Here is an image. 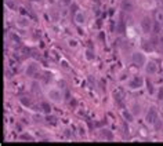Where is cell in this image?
<instances>
[{
	"label": "cell",
	"mask_w": 163,
	"mask_h": 146,
	"mask_svg": "<svg viewBox=\"0 0 163 146\" xmlns=\"http://www.w3.org/2000/svg\"><path fill=\"white\" fill-rule=\"evenodd\" d=\"M131 59H133L134 65H137V66H144L145 65V55L142 52H134Z\"/></svg>",
	"instance_id": "6da1fadb"
},
{
	"label": "cell",
	"mask_w": 163,
	"mask_h": 146,
	"mask_svg": "<svg viewBox=\"0 0 163 146\" xmlns=\"http://www.w3.org/2000/svg\"><path fill=\"white\" fill-rule=\"evenodd\" d=\"M47 95H49V98H50L51 101H54V102H59V101L62 99V94H61V91L57 90V88H51Z\"/></svg>",
	"instance_id": "7a4b0ae2"
},
{
	"label": "cell",
	"mask_w": 163,
	"mask_h": 146,
	"mask_svg": "<svg viewBox=\"0 0 163 146\" xmlns=\"http://www.w3.org/2000/svg\"><path fill=\"white\" fill-rule=\"evenodd\" d=\"M152 21H151V18L149 17H144L142 18V21H141V28H142V30L145 32V33H149L151 30H152Z\"/></svg>",
	"instance_id": "3957f363"
},
{
	"label": "cell",
	"mask_w": 163,
	"mask_h": 146,
	"mask_svg": "<svg viewBox=\"0 0 163 146\" xmlns=\"http://www.w3.org/2000/svg\"><path fill=\"white\" fill-rule=\"evenodd\" d=\"M144 86V79L142 77H134L131 82L129 83V87L131 88V90H138V88H141Z\"/></svg>",
	"instance_id": "277c9868"
},
{
	"label": "cell",
	"mask_w": 163,
	"mask_h": 146,
	"mask_svg": "<svg viewBox=\"0 0 163 146\" xmlns=\"http://www.w3.org/2000/svg\"><path fill=\"white\" fill-rule=\"evenodd\" d=\"M146 121L148 123H151V124H153V121L158 119V110H156V108H149V110H148V113H146Z\"/></svg>",
	"instance_id": "5b68a950"
},
{
	"label": "cell",
	"mask_w": 163,
	"mask_h": 146,
	"mask_svg": "<svg viewBox=\"0 0 163 146\" xmlns=\"http://www.w3.org/2000/svg\"><path fill=\"white\" fill-rule=\"evenodd\" d=\"M37 70H39V65L35 63V62H30L26 68V75L30 76V77H33V76H36Z\"/></svg>",
	"instance_id": "8992f818"
},
{
	"label": "cell",
	"mask_w": 163,
	"mask_h": 146,
	"mask_svg": "<svg viewBox=\"0 0 163 146\" xmlns=\"http://www.w3.org/2000/svg\"><path fill=\"white\" fill-rule=\"evenodd\" d=\"M100 136L102 138V139H106V141H112L113 139L112 131H109V129H106V128H102L100 131Z\"/></svg>",
	"instance_id": "52a82bcc"
},
{
	"label": "cell",
	"mask_w": 163,
	"mask_h": 146,
	"mask_svg": "<svg viewBox=\"0 0 163 146\" xmlns=\"http://www.w3.org/2000/svg\"><path fill=\"white\" fill-rule=\"evenodd\" d=\"M146 73L148 75H153V73H156V70H158V66H156V63L153 62V61H151V62H148L146 63Z\"/></svg>",
	"instance_id": "ba28073f"
},
{
	"label": "cell",
	"mask_w": 163,
	"mask_h": 146,
	"mask_svg": "<svg viewBox=\"0 0 163 146\" xmlns=\"http://www.w3.org/2000/svg\"><path fill=\"white\" fill-rule=\"evenodd\" d=\"M19 102H21L24 106H26V108H33V103H32V101H30L29 98H26V96H21Z\"/></svg>",
	"instance_id": "9c48e42d"
},
{
	"label": "cell",
	"mask_w": 163,
	"mask_h": 146,
	"mask_svg": "<svg viewBox=\"0 0 163 146\" xmlns=\"http://www.w3.org/2000/svg\"><path fill=\"white\" fill-rule=\"evenodd\" d=\"M122 9L126 10V11H130V10L133 9V4L129 2V0H123V2H122Z\"/></svg>",
	"instance_id": "30bf717a"
},
{
	"label": "cell",
	"mask_w": 163,
	"mask_h": 146,
	"mask_svg": "<svg viewBox=\"0 0 163 146\" xmlns=\"http://www.w3.org/2000/svg\"><path fill=\"white\" fill-rule=\"evenodd\" d=\"M42 110L44 112L46 115H50V113H51V106H50V103L42 102Z\"/></svg>",
	"instance_id": "8fae6325"
},
{
	"label": "cell",
	"mask_w": 163,
	"mask_h": 146,
	"mask_svg": "<svg viewBox=\"0 0 163 146\" xmlns=\"http://www.w3.org/2000/svg\"><path fill=\"white\" fill-rule=\"evenodd\" d=\"M84 14L83 13H77L76 15H75V21H76L77 23H84Z\"/></svg>",
	"instance_id": "7c38bea8"
},
{
	"label": "cell",
	"mask_w": 163,
	"mask_h": 146,
	"mask_svg": "<svg viewBox=\"0 0 163 146\" xmlns=\"http://www.w3.org/2000/svg\"><path fill=\"white\" fill-rule=\"evenodd\" d=\"M153 125H155V129H156V131H160L162 127H163V123H162V120L158 117V119L153 121Z\"/></svg>",
	"instance_id": "4fadbf2b"
},
{
	"label": "cell",
	"mask_w": 163,
	"mask_h": 146,
	"mask_svg": "<svg viewBox=\"0 0 163 146\" xmlns=\"http://www.w3.org/2000/svg\"><path fill=\"white\" fill-rule=\"evenodd\" d=\"M84 54H86V58L89 59V61H91V59H94V52H93V50L91 48H87V50L84 51Z\"/></svg>",
	"instance_id": "5bb4252c"
},
{
	"label": "cell",
	"mask_w": 163,
	"mask_h": 146,
	"mask_svg": "<svg viewBox=\"0 0 163 146\" xmlns=\"http://www.w3.org/2000/svg\"><path fill=\"white\" fill-rule=\"evenodd\" d=\"M160 29H162V23L159 22V21L156 23H153V26H152V32H153V33H159Z\"/></svg>",
	"instance_id": "9a60e30c"
},
{
	"label": "cell",
	"mask_w": 163,
	"mask_h": 146,
	"mask_svg": "<svg viewBox=\"0 0 163 146\" xmlns=\"http://www.w3.org/2000/svg\"><path fill=\"white\" fill-rule=\"evenodd\" d=\"M47 121L51 124V125H57V123H58V120H57V117L55 116H47Z\"/></svg>",
	"instance_id": "2e32d148"
},
{
	"label": "cell",
	"mask_w": 163,
	"mask_h": 146,
	"mask_svg": "<svg viewBox=\"0 0 163 146\" xmlns=\"http://www.w3.org/2000/svg\"><path fill=\"white\" fill-rule=\"evenodd\" d=\"M131 115H133V113H130V112H127V110L123 112V117H125L127 121H133V116Z\"/></svg>",
	"instance_id": "e0dca14e"
},
{
	"label": "cell",
	"mask_w": 163,
	"mask_h": 146,
	"mask_svg": "<svg viewBox=\"0 0 163 146\" xmlns=\"http://www.w3.org/2000/svg\"><path fill=\"white\" fill-rule=\"evenodd\" d=\"M50 14H51V19H53V21H58L59 17H58V11L57 10H51Z\"/></svg>",
	"instance_id": "ac0fdd59"
},
{
	"label": "cell",
	"mask_w": 163,
	"mask_h": 146,
	"mask_svg": "<svg viewBox=\"0 0 163 146\" xmlns=\"http://www.w3.org/2000/svg\"><path fill=\"white\" fill-rule=\"evenodd\" d=\"M19 138H21L22 141H33V138H32L29 134H22V135L19 136Z\"/></svg>",
	"instance_id": "d6986e66"
},
{
	"label": "cell",
	"mask_w": 163,
	"mask_h": 146,
	"mask_svg": "<svg viewBox=\"0 0 163 146\" xmlns=\"http://www.w3.org/2000/svg\"><path fill=\"white\" fill-rule=\"evenodd\" d=\"M18 25H21L22 28H25V26H28V21H26V19H18Z\"/></svg>",
	"instance_id": "ffe728a7"
},
{
	"label": "cell",
	"mask_w": 163,
	"mask_h": 146,
	"mask_svg": "<svg viewBox=\"0 0 163 146\" xmlns=\"http://www.w3.org/2000/svg\"><path fill=\"white\" fill-rule=\"evenodd\" d=\"M144 48L146 51H152L153 50V46L152 44H149V43H144Z\"/></svg>",
	"instance_id": "44dd1931"
},
{
	"label": "cell",
	"mask_w": 163,
	"mask_h": 146,
	"mask_svg": "<svg viewBox=\"0 0 163 146\" xmlns=\"http://www.w3.org/2000/svg\"><path fill=\"white\" fill-rule=\"evenodd\" d=\"M6 3H7V4H9V7H10V9H15V3L14 2H11V0H6Z\"/></svg>",
	"instance_id": "7402d4cb"
},
{
	"label": "cell",
	"mask_w": 163,
	"mask_h": 146,
	"mask_svg": "<svg viewBox=\"0 0 163 146\" xmlns=\"http://www.w3.org/2000/svg\"><path fill=\"white\" fill-rule=\"evenodd\" d=\"M72 3V0H61V4L62 6H69Z\"/></svg>",
	"instance_id": "603a6c76"
},
{
	"label": "cell",
	"mask_w": 163,
	"mask_h": 146,
	"mask_svg": "<svg viewBox=\"0 0 163 146\" xmlns=\"http://www.w3.org/2000/svg\"><path fill=\"white\" fill-rule=\"evenodd\" d=\"M156 18H158V21H159V22H163V13H158Z\"/></svg>",
	"instance_id": "cb8c5ba5"
},
{
	"label": "cell",
	"mask_w": 163,
	"mask_h": 146,
	"mask_svg": "<svg viewBox=\"0 0 163 146\" xmlns=\"http://www.w3.org/2000/svg\"><path fill=\"white\" fill-rule=\"evenodd\" d=\"M158 92H159V94H158V98H159V99H163V88H160V90H159Z\"/></svg>",
	"instance_id": "d4e9b609"
},
{
	"label": "cell",
	"mask_w": 163,
	"mask_h": 146,
	"mask_svg": "<svg viewBox=\"0 0 163 146\" xmlns=\"http://www.w3.org/2000/svg\"><path fill=\"white\" fill-rule=\"evenodd\" d=\"M138 110H141V108H138L137 105H134V110H133V113H137Z\"/></svg>",
	"instance_id": "484cf974"
},
{
	"label": "cell",
	"mask_w": 163,
	"mask_h": 146,
	"mask_svg": "<svg viewBox=\"0 0 163 146\" xmlns=\"http://www.w3.org/2000/svg\"><path fill=\"white\" fill-rule=\"evenodd\" d=\"M29 2H39V0H29Z\"/></svg>",
	"instance_id": "4316f807"
}]
</instances>
